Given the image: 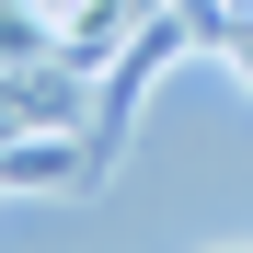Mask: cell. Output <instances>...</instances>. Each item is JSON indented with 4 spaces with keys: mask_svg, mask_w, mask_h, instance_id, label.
<instances>
[{
    "mask_svg": "<svg viewBox=\"0 0 253 253\" xmlns=\"http://www.w3.org/2000/svg\"><path fill=\"white\" fill-rule=\"evenodd\" d=\"M242 81H253V58H242Z\"/></svg>",
    "mask_w": 253,
    "mask_h": 253,
    "instance_id": "obj_1",
    "label": "cell"
}]
</instances>
